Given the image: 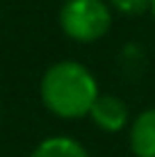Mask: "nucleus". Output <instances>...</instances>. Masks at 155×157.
Masks as SVG:
<instances>
[{"label": "nucleus", "mask_w": 155, "mask_h": 157, "mask_svg": "<svg viewBox=\"0 0 155 157\" xmlns=\"http://www.w3.org/2000/svg\"><path fill=\"white\" fill-rule=\"evenodd\" d=\"M110 2L116 12L128 14V16H139L151 9V0H110Z\"/></svg>", "instance_id": "6"}, {"label": "nucleus", "mask_w": 155, "mask_h": 157, "mask_svg": "<svg viewBox=\"0 0 155 157\" xmlns=\"http://www.w3.org/2000/svg\"><path fill=\"white\" fill-rule=\"evenodd\" d=\"M130 150L135 157H155V107L144 109L132 121Z\"/></svg>", "instance_id": "4"}, {"label": "nucleus", "mask_w": 155, "mask_h": 157, "mask_svg": "<svg viewBox=\"0 0 155 157\" xmlns=\"http://www.w3.org/2000/svg\"><path fill=\"white\" fill-rule=\"evenodd\" d=\"M151 12H153V16H155V0H151Z\"/></svg>", "instance_id": "7"}, {"label": "nucleus", "mask_w": 155, "mask_h": 157, "mask_svg": "<svg viewBox=\"0 0 155 157\" xmlns=\"http://www.w3.org/2000/svg\"><path fill=\"white\" fill-rule=\"evenodd\" d=\"M89 116L96 123V128H100L103 132H121L130 121V109H128L126 100H121L119 96L98 94L96 102L89 109Z\"/></svg>", "instance_id": "3"}, {"label": "nucleus", "mask_w": 155, "mask_h": 157, "mask_svg": "<svg viewBox=\"0 0 155 157\" xmlns=\"http://www.w3.org/2000/svg\"><path fill=\"white\" fill-rule=\"evenodd\" d=\"M60 25L68 39L91 43L110 32L112 9L105 0H64Z\"/></svg>", "instance_id": "2"}, {"label": "nucleus", "mask_w": 155, "mask_h": 157, "mask_svg": "<svg viewBox=\"0 0 155 157\" xmlns=\"http://www.w3.org/2000/svg\"><path fill=\"white\" fill-rule=\"evenodd\" d=\"M30 157H89L87 148L71 137H48L30 153Z\"/></svg>", "instance_id": "5"}, {"label": "nucleus", "mask_w": 155, "mask_h": 157, "mask_svg": "<svg viewBox=\"0 0 155 157\" xmlns=\"http://www.w3.org/2000/svg\"><path fill=\"white\" fill-rule=\"evenodd\" d=\"M98 98V82L84 64L57 62L41 78V100L60 118H82Z\"/></svg>", "instance_id": "1"}]
</instances>
